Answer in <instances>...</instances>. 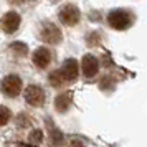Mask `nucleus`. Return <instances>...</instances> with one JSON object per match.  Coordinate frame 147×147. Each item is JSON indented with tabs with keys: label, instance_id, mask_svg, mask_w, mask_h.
<instances>
[{
	"label": "nucleus",
	"instance_id": "obj_1",
	"mask_svg": "<svg viewBox=\"0 0 147 147\" xmlns=\"http://www.w3.org/2000/svg\"><path fill=\"white\" fill-rule=\"evenodd\" d=\"M107 22L116 30H126V28L131 27L132 17L127 13L126 10H113L111 13L107 15Z\"/></svg>",
	"mask_w": 147,
	"mask_h": 147
},
{
	"label": "nucleus",
	"instance_id": "obj_2",
	"mask_svg": "<svg viewBox=\"0 0 147 147\" xmlns=\"http://www.w3.org/2000/svg\"><path fill=\"white\" fill-rule=\"evenodd\" d=\"M0 89L3 91L5 96L15 98V96H18L20 91H22V80L17 76V74H8V76L3 78L2 84H0Z\"/></svg>",
	"mask_w": 147,
	"mask_h": 147
},
{
	"label": "nucleus",
	"instance_id": "obj_3",
	"mask_svg": "<svg viewBox=\"0 0 147 147\" xmlns=\"http://www.w3.org/2000/svg\"><path fill=\"white\" fill-rule=\"evenodd\" d=\"M25 101L33 107L43 106V102H45V91L40 86H35V84L33 86H28L25 89Z\"/></svg>",
	"mask_w": 147,
	"mask_h": 147
},
{
	"label": "nucleus",
	"instance_id": "obj_4",
	"mask_svg": "<svg viewBox=\"0 0 147 147\" xmlns=\"http://www.w3.org/2000/svg\"><path fill=\"white\" fill-rule=\"evenodd\" d=\"M0 27L2 30L5 32V33H13L18 30L20 27V15L17 13V12H8L2 17V20H0Z\"/></svg>",
	"mask_w": 147,
	"mask_h": 147
},
{
	"label": "nucleus",
	"instance_id": "obj_5",
	"mask_svg": "<svg viewBox=\"0 0 147 147\" xmlns=\"http://www.w3.org/2000/svg\"><path fill=\"white\" fill-rule=\"evenodd\" d=\"M60 20L65 23V25H76L78 22H80V10L71 5V3H68L65 7H61L60 10Z\"/></svg>",
	"mask_w": 147,
	"mask_h": 147
},
{
	"label": "nucleus",
	"instance_id": "obj_6",
	"mask_svg": "<svg viewBox=\"0 0 147 147\" xmlns=\"http://www.w3.org/2000/svg\"><path fill=\"white\" fill-rule=\"evenodd\" d=\"M41 38L47 41V43H51V45H56L61 41V32L58 27H55L53 23H47L43 30H41Z\"/></svg>",
	"mask_w": 147,
	"mask_h": 147
},
{
	"label": "nucleus",
	"instance_id": "obj_7",
	"mask_svg": "<svg viewBox=\"0 0 147 147\" xmlns=\"http://www.w3.org/2000/svg\"><path fill=\"white\" fill-rule=\"evenodd\" d=\"M81 69H83V74L86 78H93L94 74L98 73V69H99V63H98V60L93 55H86L83 58V61H81Z\"/></svg>",
	"mask_w": 147,
	"mask_h": 147
},
{
	"label": "nucleus",
	"instance_id": "obj_8",
	"mask_svg": "<svg viewBox=\"0 0 147 147\" xmlns=\"http://www.w3.org/2000/svg\"><path fill=\"white\" fill-rule=\"evenodd\" d=\"M61 73L65 76V81H74L78 78V74H80V65H78V61L73 60V58L66 60L63 68H61Z\"/></svg>",
	"mask_w": 147,
	"mask_h": 147
},
{
	"label": "nucleus",
	"instance_id": "obj_9",
	"mask_svg": "<svg viewBox=\"0 0 147 147\" xmlns=\"http://www.w3.org/2000/svg\"><path fill=\"white\" fill-rule=\"evenodd\" d=\"M51 61V53L48 51L47 48H38L33 53V63L38 68H47Z\"/></svg>",
	"mask_w": 147,
	"mask_h": 147
},
{
	"label": "nucleus",
	"instance_id": "obj_10",
	"mask_svg": "<svg viewBox=\"0 0 147 147\" xmlns=\"http://www.w3.org/2000/svg\"><path fill=\"white\" fill-rule=\"evenodd\" d=\"M69 102H71V99H69L68 94H60V96L55 99V107H56L60 113H65V111H68V107H69Z\"/></svg>",
	"mask_w": 147,
	"mask_h": 147
},
{
	"label": "nucleus",
	"instance_id": "obj_11",
	"mask_svg": "<svg viewBox=\"0 0 147 147\" xmlns=\"http://www.w3.org/2000/svg\"><path fill=\"white\" fill-rule=\"evenodd\" d=\"M10 50L13 51L15 55H18V56H25L28 53V47L25 43H22V41H15L10 45Z\"/></svg>",
	"mask_w": 147,
	"mask_h": 147
},
{
	"label": "nucleus",
	"instance_id": "obj_12",
	"mask_svg": "<svg viewBox=\"0 0 147 147\" xmlns=\"http://www.w3.org/2000/svg\"><path fill=\"white\" fill-rule=\"evenodd\" d=\"M50 83H51L53 86H61L63 83H66V81H65V76H63V73H61V69L53 71V73L50 74Z\"/></svg>",
	"mask_w": 147,
	"mask_h": 147
},
{
	"label": "nucleus",
	"instance_id": "obj_13",
	"mask_svg": "<svg viewBox=\"0 0 147 147\" xmlns=\"http://www.w3.org/2000/svg\"><path fill=\"white\" fill-rule=\"evenodd\" d=\"M10 111L5 106H0V126H5L8 121H10Z\"/></svg>",
	"mask_w": 147,
	"mask_h": 147
},
{
	"label": "nucleus",
	"instance_id": "obj_14",
	"mask_svg": "<svg viewBox=\"0 0 147 147\" xmlns=\"http://www.w3.org/2000/svg\"><path fill=\"white\" fill-rule=\"evenodd\" d=\"M41 139H43V132H41L40 129L33 131V132H32V136H30V140H32L33 144H38V142H41Z\"/></svg>",
	"mask_w": 147,
	"mask_h": 147
},
{
	"label": "nucleus",
	"instance_id": "obj_15",
	"mask_svg": "<svg viewBox=\"0 0 147 147\" xmlns=\"http://www.w3.org/2000/svg\"><path fill=\"white\" fill-rule=\"evenodd\" d=\"M61 140H63L61 132L56 131V129H53V131H51V142H53V144H61Z\"/></svg>",
	"mask_w": 147,
	"mask_h": 147
},
{
	"label": "nucleus",
	"instance_id": "obj_16",
	"mask_svg": "<svg viewBox=\"0 0 147 147\" xmlns=\"http://www.w3.org/2000/svg\"><path fill=\"white\" fill-rule=\"evenodd\" d=\"M68 147H84V144H83L81 140H71Z\"/></svg>",
	"mask_w": 147,
	"mask_h": 147
},
{
	"label": "nucleus",
	"instance_id": "obj_17",
	"mask_svg": "<svg viewBox=\"0 0 147 147\" xmlns=\"http://www.w3.org/2000/svg\"><path fill=\"white\" fill-rule=\"evenodd\" d=\"M17 147H30V146H27V144H18Z\"/></svg>",
	"mask_w": 147,
	"mask_h": 147
}]
</instances>
